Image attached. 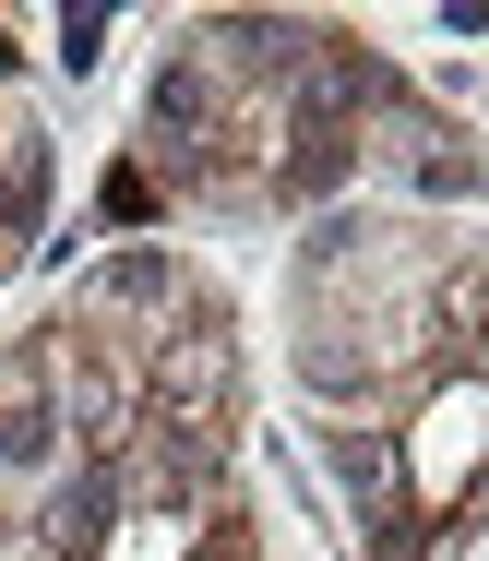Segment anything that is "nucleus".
Wrapping results in <instances>:
<instances>
[{
    "instance_id": "1",
    "label": "nucleus",
    "mask_w": 489,
    "mask_h": 561,
    "mask_svg": "<svg viewBox=\"0 0 489 561\" xmlns=\"http://www.w3.org/2000/svg\"><path fill=\"white\" fill-rule=\"evenodd\" d=\"M155 204H167V192H155V180H143V168L120 156V168H108V216H120V227H143Z\"/></svg>"
},
{
    "instance_id": "2",
    "label": "nucleus",
    "mask_w": 489,
    "mask_h": 561,
    "mask_svg": "<svg viewBox=\"0 0 489 561\" xmlns=\"http://www.w3.org/2000/svg\"><path fill=\"white\" fill-rule=\"evenodd\" d=\"M96 48H108V12H72V24H60V60H72V72H84V60H96Z\"/></svg>"
}]
</instances>
